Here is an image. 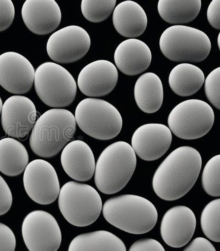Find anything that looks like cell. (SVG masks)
Segmentation results:
<instances>
[{"label": "cell", "instance_id": "8", "mask_svg": "<svg viewBox=\"0 0 220 251\" xmlns=\"http://www.w3.org/2000/svg\"><path fill=\"white\" fill-rule=\"evenodd\" d=\"M34 83L38 97L50 107H67L76 98L77 88L74 77L57 63L41 65L35 72Z\"/></svg>", "mask_w": 220, "mask_h": 251}, {"label": "cell", "instance_id": "12", "mask_svg": "<svg viewBox=\"0 0 220 251\" xmlns=\"http://www.w3.org/2000/svg\"><path fill=\"white\" fill-rule=\"evenodd\" d=\"M24 184L29 198L42 205L55 202L60 191L56 171L51 164L43 159H35L28 164Z\"/></svg>", "mask_w": 220, "mask_h": 251}, {"label": "cell", "instance_id": "11", "mask_svg": "<svg viewBox=\"0 0 220 251\" xmlns=\"http://www.w3.org/2000/svg\"><path fill=\"white\" fill-rule=\"evenodd\" d=\"M91 40L87 31L77 25H70L55 32L48 41L47 53L50 58L59 63H70L80 60L88 53Z\"/></svg>", "mask_w": 220, "mask_h": 251}, {"label": "cell", "instance_id": "32", "mask_svg": "<svg viewBox=\"0 0 220 251\" xmlns=\"http://www.w3.org/2000/svg\"><path fill=\"white\" fill-rule=\"evenodd\" d=\"M16 246L15 235L10 227L0 223V251H14Z\"/></svg>", "mask_w": 220, "mask_h": 251}, {"label": "cell", "instance_id": "7", "mask_svg": "<svg viewBox=\"0 0 220 251\" xmlns=\"http://www.w3.org/2000/svg\"><path fill=\"white\" fill-rule=\"evenodd\" d=\"M75 117L80 128L98 140L112 139L122 127L120 113L112 104L101 99L82 100L77 106Z\"/></svg>", "mask_w": 220, "mask_h": 251}, {"label": "cell", "instance_id": "29", "mask_svg": "<svg viewBox=\"0 0 220 251\" xmlns=\"http://www.w3.org/2000/svg\"><path fill=\"white\" fill-rule=\"evenodd\" d=\"M220 155L218 154L206 163L201 177L205 192L213 197L220 196Z\"/></svg>", "mask_w": 220, "mask_h": 251}, {"label": "cell", "instance_id": "26", "mask_svg": "<svg viewBox=\"0 0 220 251\" xmlns=\"http://www.w3.org/2000/svg\"><path fill=\"white\" fill-rule=\"evenodd\" d=\"M201 6L200 0H159L158 10L168 24H186L195 19Z\"/></svg>", "mask_w": 220, "mask_h": 251}, {"label": "cell", "instance_id": "6", "mask_svg": "<svg viewBox=\"0 0 220 251\" xmlns=\"http://www.w3.org/2000/svg\"><path fill=\"white\" fill-rule=\"evenodd\" d=\"M58 203L66 220L78 227L92 225L103 208L102 199L93 187L73 181L62 187Z\"/></svg>", "mask_w": 220, "mask_h": 251}, {"label": "cell", "instance_id": "33", "mask_svg": "<svg viewBox=\"0 0 220 251\" xmlns=\"http://www.w3.org/2000/svg\"><path fill=\"white\" fill-rule=\"evenodd\" d=\"M12 195L10 188L0 176V216L6 214L12 204Z\"/></svg>", "mask_w": 220, "mask_h": 251}, {"label": "cell", "instance_id": "27", "mask_svg": "<svg viewBox=\"0 0 220 251\" xmlns=\"http://www.w3.org/2000/svg\"><path fill=\"white\" fill-rule=\"evenodd\" d=\"M220 199L209 202L201 213L200 223L204 234L209 239L220 242Z\"/></svg>", "mask_w": 220, "mask_h": 251}, {"label": "cell", "instance_id": "3", "mask_svg": "<svg viewBox=\"0 0 220 251\" xmlns=\"http://www.w3.org/2000/svg\"><path fill=\"white\" fill-rule=\"evenodd\" d=\"M106 221L122 231L143 234L152 230L158 214L154 205L141 196L123 195L108 199L102 208Z\"/></svg>", "mask_w": 220, "mask_h": 251}, {"label": "cell", "instance_id": "34", "mask_svg": "<svg viewBox=\"0 0 220 251\" xmlns=\"http://www.w3.org/2000/svg\"><path fill=\"white\" fill-rule=\"evenodd\" d=\"M130 251H165L161 244L157 240L152 239H145L136 241L133 244Z\"/></svg>", "mask_w": 220, "mask_h": 251}, {"label": "cell", "instance_id": "18", "mask_svg": "<svg viewBox=\"0 0 220 251\" xmlns=\"http://www.w3.org/2000/svg\"><path fill=\"white\" fill-rule=\"evenodd\" d=\"M22 16L27 28L40 35L51 33L61 21L60 8L55 0H26Z\"/></svg>", "mask_w": 220, "mask_h": 251}, {"label": "cell", "instance_id": "2", "mask_svg": "<svg viewBox=\"0 0 220 251\" xmlns=\"http://www.w3.org/2000/svg\"><path fill=\"white\" fill-rule=\"evenodd\" d=\"M75 117L67 109L54 108L45 112L35 123L30 136V147L37 156H56L74 137Z\"/></svg>", "mask_w": 220, "mask_h": 251}, {"label": "cell", "instance_id": "35", "mask_svg": "<svg viewBox=\"0 0 220 251\" xmlns=\"http://www.w3.org/2000/svg\"><path fill=\"white\" fill-rule=\"evenodd\" d=\"M220 1L213 0L209 4L207 18L208 22L214 28L220 30Z\"/></svg>", "mask_w": 220, "mask_h": 251}, {"label": "cell", "instance_id": "37", "mask_svg": "<svg viewBox=\"0 0 220 251\" xmlns=\"http://www.w3.org/2000/svg\"><path fill=\"white\" fill-rule=\"evenodd\" d=\"M3 104L1 98H0V115H1V112H2V109Z\"/></svg>", "mask_w": 220, "mask_h": 251}, {"label": "cell", "instance_id": "25", "mask_svg": "<svg viewBox=\"0 0 220 251\" xmlns=\"http://www.w3.org/2000/svg\"><path fill=\"white\" fill-rule=\"evenodd\" d=\"M123 242L107 231H96L80 235L71 241L69 251H126Z\"/></svg>", "mask_w": 220, "mask_h": 251}, {"label": "cell", "instance_id": "22", "mask_svg": "<svg viewBox=\"0 0 220 251\" xmlns=\"http://www.w3.org/2000/svg\"><path fill=\"white\" fill-rule=\"evenodd\" d=\"M135 98L138 106L146 113H154L162 106L164 89L160 77L154 73H146L136 81Z\"/></svg>", "mask_w": 220, "mask_h": 251}, {"label": "cell", "instance_id": "20", "mask_svg": "<svg viewBox=\"0 0 220 251\" xmlns=\"http://www.w3.org/2000/svg\"><path fill=\"white\" fill-rule=\"evenodd\" d=\"M151 59L148 46L137 39L123 41L114 54V62L119 70L131 76L139 75L147 70Z\"/></svg>", "mask_w": 220, "mask_h": 251}, {"label": "cell", "instance_id": "19", "mask_svg": "<svg viewBox=\"0 0 220 251\" xmlns=\"http://www.w3.org/2000/svg\"><path fill=\"white\" fill-rule=\"evenodd\" d=\"M62 166L66 174L78 181L85 182L94 175L95 162L89 145L82 140L73 141L63 148Z\"/></svg>", "mask_w": 220, "mask_h": 251}, {"label": "cell", "instance_id": "9", "mask_svg": "<svg viewBox=\"0 0 220 251\" xmlns=\"http://www.w3.org/2000/svg\"><path fill=\"white\" fill-rule=\"evenodd\" d=\"M214 113L209 104L202 100L183 101L172 109L168 118L171 131L179 138L198 139L207 134L214 123Z\"/></svg>", "mask_w": 220, "mask_h": 251}, {"label": "cell", "instance_id": "31", "mask_svg": "<svg viewBox=\"0 0 220 251\" xmlns=\"http://www.w3.org/2000/svg\"><path fill=\"white\" fill-rule=\"evenodd\" d=\"M15 15V9L11 0H0V32L11 25Z\"/></svg>", "mask_w": 220, "mask_h": 251}, {"label": "cell", "instance_id": "17", "mask_svg": "<svg viewBox=\"0 0 220 251\" xmlns=\"http://www.w3.org/2000/svg\"><path fill=\"white\" fill-rule=\"evenodd\" d=\"M196 227L193 212L185 206H177L165 213L160 232L165 243L170 247L180 248L189 243Z\"/></svg>", "mask_w": 220, "mask_h": 251}, {"label": "cell", "instance_id": "15", "mask_svg": "<svg viewBox=\"0 0 220 251\" xmlns=\"http://www.w3.org/2000/svg\"><path fill=\"white\" fill-rule=\"evenodd\" d=\"M172 135L170 129L162 124L150 123L138 127L133 135L132 146L135 153L143 160H157L170 147Z\"/></svg>", "mask_w": 220, "mask_h": 251}, {"label": "cell", "instance_id": "28", "mask_svg": "<svg viewBox=\"0 0 220 251\" xmlns=\"http://www.w3.org/2000/svg\"><path fill=\"white\" fill-rule=\"evenodd\" d=\"M116 4V0H82L81 10L85 19L99 23L111 15Z\"/></svg>", "mask_w": 220, "mask_h": 251}, {"label": "cell", "instance_id": "1", "mask_svg": "<svg viewBox=\"0 0 220 251\" xmlns=\"http://www.w3.org/2000/svg\"><path fill=\"white\" fill-rule=\"evenodd\" d=\"M202 159L193 148L182 147L174 150L155 172L153 187L160 198L168 201L185 196L199 176Z\"/></svg>", "mask_w": 220, "mask_h": 251}, {"label": "cell", "instance_id": "14", "mask_svg": "<svg viewBox=\"0 0 220 251\" xmlns=\"http://www.w3.org/2000/svg\"><path fill=\"white\" fill-rule=\"evenodd\" d=\"M35 71L28 59L15 52L0 55V85L17 95L28 93L34 81Z\"/></svg>", "mask_w": 220, "mask_h": 251}, {"label": "cell", "instance_id": "21", "mask_svg": "<svg viewBox=\"0 0 220 251\" xmlns=\"http://www.w3.org/2000/svg\"><path fill=\"white\" fill-rule=\"evenodd\" d=\"M113 24L119 34L126 38L138 37L144 33L148 24L145 12L138 3L126 1L114 8Z\"/></svg>", "mask_w": 220, "mask_h": 251}, {"label": "cell", "instance_id": "36", "mask_svg": "<svg viewBox=\"0 0 220 251\" xmlns=\"http://www.w3.org/2000/svg\"><path fill=\"white\" fill-rule=\"evenodd\" d=\"M185 251H216L213 245L204 237H197L184 250Z\"/></svg>", "mask_w": 220, "mask_h": 251}, {"label": "cell", "instance_id": "24", "mask_svg": "<svg viewBox=\"0 0 220 251\" xmlns=\"http://www.w3.org/2000/svg\"><path fill=\"white\" fill-rule=\"evenodd\" d=\"M28 161V153L20 141L10 138L0 140V172L3 175H20L25 171Z\"/></svg>", "mask_w": 220, "mask_h": 251}, {"label": "cell", "instance_id": "23", "mask_svg": "<svg viewBox=\"0 0 220 251\" xmlns=\"http://www.w3.org/2000/svg\"><path fill=\"white\" fill-rule=\"evenodd\" d=\"M204 73L190 63H181L174 67L169 75L170 88L176 95L190 97L200 89L204 83Z\"/></svg>", "mask_w": 220, "mask_h": 251}, {"label": "cell", "instance_id": "10", "mask_svg": "<svg viewBox=\"0 0 220 251\" xmlns=\"http://www.w3.org/2000/svg\"><path fill=\"white\" fill-rule=\"evenodd\" d=\"M22 235L30 251H56L62 235L58 223L51 214L36 210L29 213L22 225Z\"/></svg>", "mask_w": 220, "mask_h": 251}, {"label": "cell", "instance_id": "5", "mask_svg": "<svg viewBox=\"0 0 220 251\" xmlns=\"http://www.w3.org/2000/svg\"><path fill=\"white\" fill-rule=\"evenodd\" d=\"M164 55L173 62L198 63L208 57L212 44L203 31L177 25L164 31L160 39Z\"/></svg>", "mask_w": 220, "mask_h": 251}, {"label": "cell", "instance_id": "16", "mask_svg": "<svg viewBox=\"0 0 220 251\" xmlns=\"http://www.w3.org/2000/svg\"><path fill=\"white\" fill-rule=\"evenodd\" d=\"M118 74L113 64L98 60L82 68L78 77V85L87 97H102L111 93L117 83Z\"/></svg>", "mask_w": 220, "mask_h": 251}, {"label": "cell", "instance_id": "13", "mask_svg": "<svg viewBox=\"0 0 220 251\" xmlns=\"http://www.w3.org/2000/svg\"><path fill=\"white\" fill-rule=\"evenodd\" d=\"M36 118L34 103L24 96H12L3 104L2 126L6 134L12 138L26 140L33 129Z\"/></svg>", "mask_w": 220, "mask_h": 251}, {"label": "cell", "instance_id": "4", "mask_svg": "<svg viewBox=\"0 0 220 251\" xmlns=\"http://www.w3.org/2000/svg\"><path fill=\"white\" fill-rule=\"evenodd\" d=\"M136 165V154L129 144L118 141L109 145L100 154L96 164V186L105 194L118 193L130 180Z\"/></svg>", "mask_w": 220, "mask_h": 251}, {"label": "cell", "instance_id": "30", "mask_svg": "<svg viewBox=\"0 0 220 251\" xmlns=\"http://www.w3.org/2000/svg\"><path fill=\"white\" fill-rule=\"evenodd\" d=\"M205 93L206 98L213 106L220 109V68L210 73L204 81Z\"/></svg>", "mask_w": 220, "mask_h": 251}]
</instances>
